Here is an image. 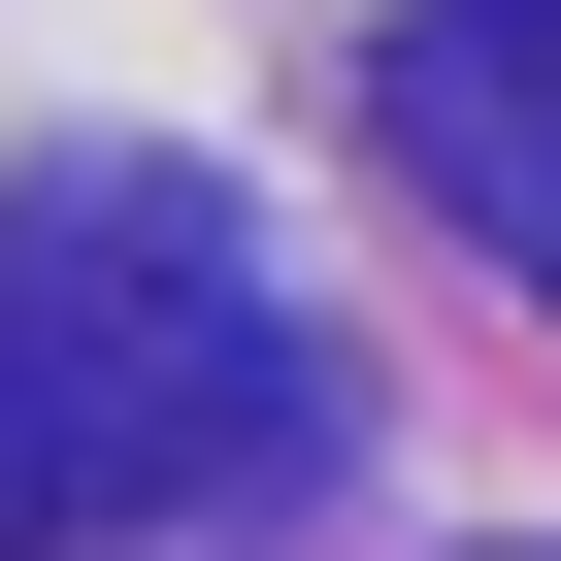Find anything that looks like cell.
I'll return each mask as SVG.
<instances>
[{"instance_id":"cell-1","label":"cell","mask_w":561,"mask_h":561,"mask_svg":"<svg viewBox=\"0 0 561 561\" xmlns=\"http://www.w3.org/2000/svg\"><path fill=\"white\" fill-rule=\"evenodd\" d=\"M298 430H331V364H298V298H264V231L198 165H34L0 198V561L264 495Z\"/></svg>"},{"instance_id":"cell-2","label":"cell","mask_w":561,"mask_h":561,"mask_svg":"<svg viewBox=\"0 0 561 561\" xmlns=\"http://www.w3.org/2000/svg\"><path fill=\"white\" fill-rule=\"evenodd\" d=\"M364 133L561 298V0H397V67H364Z\"/></svg>"}]
</instances>
